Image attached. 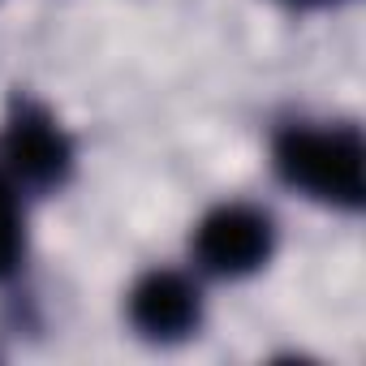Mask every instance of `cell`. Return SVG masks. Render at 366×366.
Listing matches in <instances>:
<instances>
[{
  "mask_svg": "<svg viewBox=\"0 0 366 366\" xmlns=\"http://www.w3.org/2000/svg\"><path fill=\"white\" fill-rule=\"evenodd\" d=\"M276 168L310 199L362 207V138L353 129H285Z\"/></svg>",
  "mask_w": 366,
  "mask_h": 366,
  "instance_id": "obj_1",
  "label": "cell"
},
{
  "mask_svg": "<svg viewBox=\"0 0 366 366\" xmlns=\"http://www.w3.org/2000/svg\"><path fill=\"white\" fill-rule=\"evenodd\" d=\"M129 319L142 336L177 340L199 323V293L177 272H151L129 293Z\"/></svg>",
  "mask_w": 366,
  "mask_h": 366,
  "instance_id": "obj_4",
  "label": "cell"
},
{
  "mask_svg": "<svg viewBox=\"0 0 366 366\" xmlns=\"http://www.w3.org/2000/svg\"><path fill=\"white\" fill-rule=\"evenodd\" d=\"M18 259H22V212L5 177H0V276H9Z\"/></svg>",
  "mask_w": 366,
  "mask_h": 366,
  "instance_id": "obj_5",
  "label": "cell"
},
{
  "mask_svg": "<svg viewBox=\"0 0 366 366\" xmlns=\"http://www.w3.org/2000/svg\"><path fill=\"white\" fill-rule=\"evenodd\" d=\"M5 159L26 181H56L69 168V138L44 108L14 104V117L5 125Z\"/></svg>",
  "mask_w": 366,
  "mask_h": 366,
  "instance_id": "obj_3",
  "label": "cell"
},
{
  "mask_svg": "<svg viewBox=\"0 0 366 366\" xmlns=\"http://www.w3.org/2000/svg\"><path fill=\"white\" fill-rule=\"evenodd\" d=\"M194 254L216 276H246L267 263L272 224L250 207H216L194 233Z\"/></svg>",
  "mask_w": 366,
  "mask_h": 366,
  "instance_id": "obj_2",
  "label": "cell"
}]
</instances>
